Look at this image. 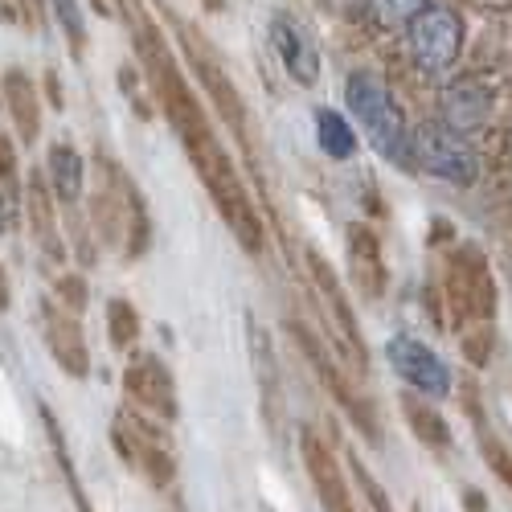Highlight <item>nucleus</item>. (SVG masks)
Returning <instances> with one entry per match:
<instances>
[{
  "label": "nucleus",
  "mask_w": 512,
  "mask_h": 512,
  "mask_svg": "<svg viewBox=\"0 0 512 512\" xmlns=\"http://www.w3.org/2000/svg\"><path fill=\"white\" fill-rule=\"evenodd\" d=\"M136 46H140V66L152 82V91L168 115V123L177 127V136L197 168V177L205 185V193L213 197V205H218V213L226 218L230 234L238 238V246L246 254H263V218H259V205H254V197L246 193L238 168L226 152V144L218 140V132L209 127L201 103L193 99L185 74L177 70L173 54H168V46L152 33V25L144 21L136 29Z\"/></svg>",
  "instance_id": "obj_1"
},
{
  "label": "nucleus",
  "mask_w": 512,
  "mask_h": 512,
  "mask_svg": "<svg viewBox=\"0 0 512 512\" xmlns=\"http://www.w3.org/2000/svg\"><path fill=\"white\" fill-rule=\"evenodd\" d=\"M91 222L99 238L119 250L123 259H140L148 250V209L136 181L123 173L115 160H95V197H91Z\"/></svg>",
  "instance_id": "obj_2"
},
{
  "label": "nucleus",
  "mask_w": 512,
  "mask_h": 512,
  "mask_svg": "<svg viewBox=\"0 0 512 512\" xmlns=\"http://www.w3.org/2000/svg\"><path fill=\"white\" fill-rule=\"evenodd\" d=\"M345 103L381 160H390L394 168H414V132L386 78L373 70H353L345 82Z\"/></svg>",
  "instance_id": "obj_3"
},
{
  "label": "nucleus",
  "mask_w": 512,
  "mask_h": 512,
  "mask_svg": "<svg viewBox=\"0 0 512 512\" xmlns=\"http://www.w3.org/2000/svg\"><path fill=\"white\" fill-rule=\"evenodd\" d=\"M111 443L119 451V459L132 467L140 480H148L156 492L177 480V455L173 443L164 439L160 422L144 418L140 410H119L111 422Z\"/></svg>",
  "instance_id": "obj_4"
},
{
  "label": "nucleus",
  "mask_w": 512,
  "mask_h": 512,
  "mask_svg": "<svg viewBox=\"0 0 512 512\" xmlns=\"http://www.w3.org/2000/svg\"><path fill=\"white\" fill-rule=\"evenodd\" d=\"M414 160L431 177L451 181V185H472L480 177V156L459 132L447 123H422L414 127Z\"/></svg>",
  "instance_id": "obj_5"
},
{
  "label": "nucleus",
  "mask_w": 512,
  "mask_h": 512,
  "mask_svg": "<svg viewBox=\"0 0 512 512\" xmlns=\"http://www.w3.org/2000/svg\"><path fill=\"white\" fill-rule=\"evenodd\" d=\"M410 54L418 62L422 74H443L459 62L463 50V21L455 9L447 5H426L414 21H410Z\"/></svg>",
  "instance_id": "obj_6"
},
{
  "label": "nucleus",
  "mask_w": 512,
  "mask_h": 512,
  "mask_svg": "<svg viewBox=\"0 0 512 512\" xmlns=\"http://www.w3.org/2000/svg\"><path fill=\"white\" fill-rule=\"evenodd\" d=\"M181 41H185V54L193 62V74L201 82V91L213 99V107H218V115L226 119V127L242 140V148H250V140H246V107H242V95L234 87V78L226 74V66L218 62V54H213L197 33H189L185 25H181Z\"/></svg>",
  "instance_id": "obj_7"
},
{
  "label": "nucleus",
  "mask_w": 512,
  "mask_h": 512,
  "mask_svg": "<svg viewBox=\"0 0 512 512\" xmlns=\"http://www.w3.org/2000/svg\"><path fill=\"white\" fill-rule=\"evenodd\" d=\"M123 394L136 402V410L152 414L156 422H177V414H181L177 381L156 353H136L123 365Z\"/></svg>",
  "instance_id": "obj_8"
},
{
  "label": "nucleus",
  "mask_w": 512,
  "mask_h": 512,
  "mask_svg": "<svg viewBox=\"0 0 512 512\" xmlns=\"http://www.w3.org/2000/svg\"><path fill=\"white\" fill-rule=\"evenodd\" d=\"M291 336H295V345H300V353L308 357V365L316 369V377L324 381V390L332 394V402L357 422V431H361L369 443H381V431H377V418H373L369 402H365V398H357V390L345 381V373H340V369L332 365V357H328V353H324V345H320V336H312V328H308V324H291Z\"/></svg>",
  "instance_id": "obj_9"
},
{
  "label": "nucleus",
  "mask_w": 512,
  "mask_h": 512,
  "mask_svg": "<svg viewBox=\"0 0 512 512\" xmlns=\"http://www.w3.org/2000/svg\"><path fill=\"white\" fill-rule=\"evenodd\" d=\"M300 459H304V472H308L324 512H357L349 480L336 463V451L328 447V439L316 431V426H300Z\"/></svg>",
  "instance_id": "obj_10"
},
{
  "label": "nucleus",
  "mask_w": 512,
  "mask_h": 512,
  "mask_svg": "<svg viewBox=\"0 0 512 512\" xmlns=\"http://www.w3.org/2000/svg\"><path fill=\"white\" fill-rule=\"evenodd\" d=\"M386 357L398 369V377L406 381L410 390H418L422 398H447L451 394V369H447V361L435 349H426L422 340L394 336L386 345Z\"/></svg>",
  "instance_id": "obj_11"
},
{
  "label": "nucleus",
  "mask_w": 512,
  "mask_h": 512,
  "mask_svg": "<svg viewBox=\"0 0 512 512\" xmlns=\"http://www.w3.org/2000/svg\"><path fill=\"white\" fill-rule=\"evenodd\" d=\"M41 336L50 345V357L58 361V369L66 377H87L91 373V353H87V336L82 324L74 320V312H66L62 304H41Z\"/></svg>",
  "instance_id": "obj_12"
},
{
  "label": "nucleus",
  "mask_w": 512,
  "mask_h": 512,
  "mask_svg": "<svg viewBox=\"0 0 512 512\" xmlns=\"http://www.w3.org/2000/svg\"><path fill=\"white\" fill-rule=\"evenodd\" d=\"M271 46L283 62V70L300 82V87H316L320 78V50L316 41L308 37V29L295 17H275L271 21Z\"/></svg>",
  "instance_id": "obj_13"
},
{
  "label": "nucleus",
  "mask_w": 512,
  "mask_h": 512,
  "mask_svg": "<svg viewBox=\"0 0 512 512\" xmlns=\"http://www.w3.org/2000/svg\"><path fill=\"white\" fill-rule=\"evenodd\" d=\"M54 193L46 185V177H29L25 185V218H29V230L41 246L46 259H66V246H62V226H58V209H54Z\"/></svg>",
  "instance_id": "obj_14"
},
{
  "label": "nucleus",
  "mask_w": 512,
  "mask_h": 512,
  "mask_svg": "<svg viewBox=\"0 0 512 512\" xmlns=\"http://www.w3.org/2000/svg\"><path fill=\"white\" fill-rule=\"evenodd\" d=\"M308 271H312V283H316V291H320L328 316L336 320L340 332H345V340H349L353 353H357V365L365 369V345H361V332H357V320H353V308H349V295H345V287H340L336 271L320 259L316 250H308Z\"/></svg>",
  "instance_id": "obj_15"
},
{
  "label": "nucleus",
  "mask_w": 512,
  "mask_h": 512,
  "mask_svg": "<svg viewBox=\"0 0 512 512\" xmlns=\"http://www.w3.org/2000/svg\"><path fill=\"white\" fill-rule=\"evenodd\" d=\"M0 95H5L9 107V123L21 144H33L41 136V95H37V82L25 70H5L0 78Z\"/></svg>",
  "instance_id": "obj_16"
},
{
  "label": "nucleus",
  "mask_w": 512,
  "mask_h": 512,
  "mask_svg": "<svg viewBox=\"0 0 512 512\" xmlns=\"http://www.w3.org/2000/svg\"><path fill=\"white\" fill-rule=\"evenodd\" d=\"M46 185L54 193L58 205H78L82 189H87V160L78 156L74 144H50V156H46Z\"/></svg>",
  "instance_id": "obj_17"
},
{
  "label": "nucleus",
  "mask_w": 512,
  "mask_h": 512,
  "mask_svg": "<svg viewBox=\"0 0 512 512\" xmlns=\"http://www.w3.org/2000/svg\"><path fill=\"white\" fill-rule=\"evenodd\" d=\"M492 111V95L480 91L476 82H455V87L443 91V123L451 132H476V127L488 119Z\"/></svg>",
  "instance_id": "obj_18"
},
{
  "label": "nucleus",
  "mask_w": 512,
  "mask_h": 512,
  "mask_svg": "<svg viewBox=\"0 0 512 512\" xmlns=\"http://www.w3.org/2000/svg\"><path fill=\"white\" fill-rule=\"evenodd\" d=\"M349 259H353V283L365 295H381V283H386V267H381V246L377 234L365 226L349 230Z\"/></svg>",
  "instance_id": "obj_19"
},
{
  "label": "nucleus",
  "mask_w": 512,
  "mask_h": 512,
  "mask_svg": "<svg viewBox=\"0 0 512 512\" xmlns=\"http://www.w3.org/2000/svg\"><path fill=\"white\" fill-rule=\"evenodd\" d=\"M316 140H320L328 160H349L357 152V132L349 127V119L340 111H332V107L316 111Z\"/></svg>",
  "instance_id": "obj_20"
},
{
  "label": "nucleus",
  "mask_w": 512,
  "mask_h": 512,
  "mask_svg": "<svg viewBox=\"0 0 512 512\" xmlns=\"http://www.w3.org/2000/svg\"><path fill=\"white\" fill-rule=\"evenodd\" d=\"M402 414H406V422H410V431L426 443V447H435V451H447L451 447V426L443 422V414L435 410V406H426V402H418V398H402Z\"/></svg>",
  "instance_id": "obj_21"
},
{
  "label": "nucleus",
  "mask_w": 512,
  "mask_h": 512,
  "mask_svg": "<svg viewBox=\"0 0 512 512\" xmlns=\"http://www.w3.org/2000/svg\"><path fill=\"white\" fill-rule=\"evenodd\" d=\"M41 422H46L50 451H54V463H58V472H62L66 488H70V500H74V508H78V512H95V508H91V500H87V488H82V480H78V472H74V459H70V451H66V439H62V431H58V418H54L46 406H41Z\"/></svg>",
  "instance_id": "obj_22"
},
{
  "label": "nucleus",
  "mask_w": 512,
  "mask_h": 512,
  "mask_svg": "<svg viewBox=\"0 0 512 512\" xmlns=\"http://www.w3.org/2000/svg\"><path fill=\"white\" fill-rule=\"evenodd\" d=\"M107 336H111L115 353L136 349V340H140V312H136V304H127L123 295L107 300Z\"/></svg>",
  "instance_id": "obj_23"
},
{
  "label": "nucleus",
  "mask_w": 512,
  "mask_h": 512,
  "mask_svg": "<svg viewBox=\"0 0 512 512\" xmlns=\"http://www.w3.org/2000/svg\"><path fill=\"white\" fill-rule=\"evenodd\" d=\"M50 13H54V21L62 25V33L70 41V54L74 58L87 54V17H82L78 0H50Z\"/></svg>",
  "instance_id": "obj_24"
},
{
  "label": "nucleus",
  "mask_w": 512,
  "mask_h": 512,
  "mask_svg": "<svg viewBox=\"0 0 512 512\" xmlns=\"http://www.w3.org/2000/svg\"><path fill=\"white\" fill-rule=\"evenodd\" d=\"M365 9L381 29H410V21L426 9V0H365Z\"/></svg>",
  "instance_id": "obj_25"
},
{
  "label": "nucleus",
  "mask_w": 512,
  "mask_h": 512,
  "mask_svg": "<svg viewBox=\"0 0 512 512\" xmlns=\"http://www.w3.org/2000/svg\"><path fill=\"white\" fill-rule=\"evenodd\" d=\"M25 218V185L17 173H0V234H13Z\"/></svg>",
  "instance_id": "obj_26"
},
{
  "label": "nucleus",
  "mask_w": 512,
  "mask_h": 512,
  "mask_svg": "<svg viewBox=\"0 0 512 512\" xmlns=\"http://www.w3.org/2000/svg\"><path fill=\"white\" fill-rule=\"evenodd\" d=\"M349 472H353V480H357V492L365 496V504H369V512H394V504H390V496H386V488H381L377 480H373V472L369 467L353 455L349 459Z\"/></svg>",
  "instance_id": "obj_27"
},
{
  "label": "nucleus",
  "mask_w": 512,
  "mask_h": 512,
  "mask_svg": "<svg viewBox=\"0 0 512 512\" xmlns=\"http://www.w3.org/2000/svg\"><path fill=\"white\" fill-rule=\"evenodd\" d=\"M58 304L78 316L82 308H87V279L82 275H62L58 279Z\"/></svg>",
  "instance_id": "obj_28"
},
{
  "label": "nucleus",
  "mask_w": 512,
  "mask_h": 512,
  "mask_svg": "<svg viewBox=\"0 0 512 512\" xmlns=\"http://www.w3.org/2000/svg\"><path fill=\"white\" fill-rule=\"evenodd\" d=\"M484 451H488V463L496 467V476L512 488V451H504L500 443H492V439H484Z\"/></svg>",
  "instance_id": "obj_29"
},
{
  "label": "nucleus",
  "mask_w": 512,
  "mask_h": 512,
  "mask_svg": "<svg viewBox=\"0 0 512 512\" xmlns=\"http://www.w3.org/2000/svg\"><path fill=\"white\" fill-rule=\"evenodd\" d=\"M0 173H17V152L5 132H0Z\"/></svg>",
  "instance_id": "obj_30"
},
{
  "label": "nucleus",
  "mask_w": 512,
  "mask_h": 512,
  "mask_svg": "<svg viewBox=\"0 0 512 512\" xmlns=\"http://www.w3.org/2000/svg\"><path fill=\"white\" fill-rule=\"evenodd\" d=\"M9 304H13V283H9V271L0 267V312H9Z\"/></svg>",
  "instance_id": "obj_31"
},
{
  "label": "nucleus",
  "mask_w": 512,
  "mask_h": 512,
  "mask_svg": "<svg viewBox=\"0 0 512 512\" xmlns=\"http://www.w3.org/2000/svg\"><path fill=\"white\" fill-rule=\"evenodd\" d=\"M463 504H467V512H484V496L480 492H467Z\"/></svg>",
  "instance_id": "obj_32"
}]
</instances>
